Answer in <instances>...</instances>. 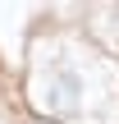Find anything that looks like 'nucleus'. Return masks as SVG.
Returning <instances> with one entry per match:
<instances>
[{
  "label": "nucleus",
  "instance_id": "1",
  "mask_svg": "<svg viewBox=\"0 0 119 124\" xmlns=\"http://www.w3.org/2000/svg\"><path fill=\"white\" fill-rule=\"evenodd\" d=\"M32 124H46V120H32Z\"/></svg>",
  "mask_w": 119,
  "mask_h": 124
}]
</instances>
